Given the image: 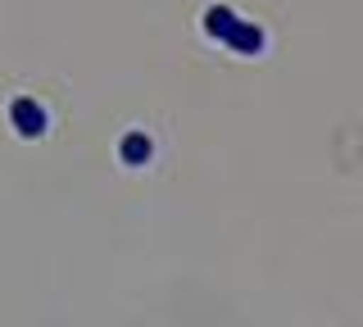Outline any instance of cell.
I'll use <instances>...</instances> for the list:
<instances>
[{
	"label": "cell",
	"instance_id": "3957f363",
	"mask_svg": "<svg viewBox=\"0 0 363 327\" xmlns=\"http://www.w3.org/2000/svg\"><path fill=\"white\" fill-rule=\"evenodd\" d=\"M118 155H123V164L141 168L145 160H150V137H141V132H128V137L118 141Z\"/></svg>",
	"mask_w": 363,
	"mask_h": 327
},
{
	"label": "cell",
	"instance_id": "7a4b0ae2",
	"mask_svg": "<svg viewBox=\"0 0 363 327\" xmlns=\"http://www.w3.org/2000/svg\"><path fill=\"white\" fill-rule=\"evenodd\" d=\"M9 123H14L18 137L37 141V137H45V128H50V114H45L32 96H18V100H9Z\"/></svg>",
	"mask_w": 363,
	"mask_h": 327
},
{
	"label": "cell",
	"instance_id": "6da1fadb",
	"mask_svg": "<svg viewBox=\"0 0 363 327\" xmlns=\"http://www.w3.org/2000/svg\"><path fill=\"white\" fill-rule=\"evenodd\" d=\"M204 32H213L218 41H227V46L241 50V55H259V50H264V32L241 23V18H236L232 9H223V5L204 14Z\"/></svg>",
	"mask_w": 363,
	"mask_h": 327
}]
</instances>
